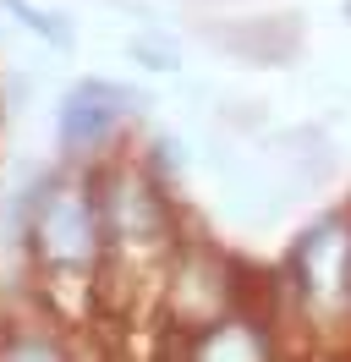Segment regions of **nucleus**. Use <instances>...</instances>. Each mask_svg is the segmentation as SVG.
<instances>
[{
    "label": "nucleus",
    "mask_w": 351,
    "mask_h": 362,
    "mask_svg": "<svg viewBox=\"0 0 351 362\" xmlns=\"http://www.w3.org/2000/svg\"><path fill=\"white\" fill-rule=\"evenodd\" d=\"M0 6H6V11H17L22 23L33 28V33H44V39H50V45H71V33H66L61 23H55V17H50V11H39V6H28V0H0Z\"/></svg>",
    "instance_id": "4"
},
{
    "label": "nucleus",
    "mask_w": 351,
    "mask_h": 362,
    "mask_svg": "<svg viewBox=\"0 0 351 362\" xmlns=\"http://www.w3.org/2000/svg\"><path fill=\"white\" fill-rule=\"evenodd\" d=\"M346 11H351V0H346Z\"/></svg>",
    "instance_id": "5"
},
{
    "label": "nucleus",
    "mask_w": 351,
    "mask_h": 362,
    "mask_svg": "<svg viewBox=\"0 0 351 362\" xmlns=\"http://www.w3.org/2000/svg\"><path fill=\"white\" fill-rule=\"evenodd\" d=\"M93 242H99V230H93L88 192L55 187L39 204V214H33V247H39V258L55 264V269H83L93 258Z\"/></svg>",
    "instance_id": "2"
},
{
    "label": "nucleus",
    "mask_w": 351,
    "mask_h": 362,
    "mask_svg": "<svg viewBox=\"0 0 351 362\" xmlns=\"http://www.w3.org/2000/svg\"><path fill=\"white\" fill-rule=\"evenodd\" d=\"M115 99H121V93L99 88V83H88V88L71 93V99H66V143H99V137L115 127V115H121V110H105Z\"/></svg>",
    "instance_id": "3"
},
{
    "label": "nucleus",
    "mask_w": 351,
    "mask_h": 362,
    "mask_svg": "<svg viewBox=\"0 0 351 362\" xmlns=\"http://www.w3.org/2000/svg\"><path fill=\"white\" fill-rule=\"evenodd\" d=\"M297 291L313 313H340L351 302V230L340 220H324L297 247Z\"/></svg>",
    "instance_id": "1"
}]
</instances>
